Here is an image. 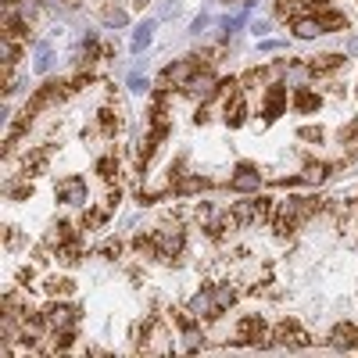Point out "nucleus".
<instances>
[{
    "mask_svg": "<svg viewBox=\"0 0 358 358\" xmlns=\"http://www.w3.org/2000/svg\"><path fill=\"white\" fill-rule=\"evenodd\" d=\"M54 236H57V244H54V251H57V262L76 265V262H79V255H83L79 229H76L69 219H57V226H54Z\"/></svg>",
    "mask_w": 358,
    "mask_h": 358,
    "instance_id": "f257e3e1",
    "label": "nucleus"
},
{
    "mask_svg": "<svg viewBox=\"0 0 358 358\" xmlns=\"http://www.w3.org/2000/svg\"><path fill=\"white\" fill-rule=\"evenodd\" d=\"M226 308L219 305V294H215V283L212 287H201L194 297H190V315L204 319V322H215Z\"/></svg>",
    "mask_w": 358,
    "mask_h": 358,
    "instance_id": "f03ea898",
    "label": "nucleus"
},
{
    "mask_svg": "<svg viewBox=\"0 0 358 358\" xmlns=\"http://www.w3.org/2000/svg\"><path fill=\"white\" fill-rule=\"evenodd\" d=\"M47 315V330L50 334H62V330H76V322H79V308L69 305V301H50L43 308Z\"/></svg>",
    "mask_w": 358,
    "mask_h": 358,
    "instance_id": "7ed1b4c3",
    "label": "nucleus"
},
{
    "mask_svg": "<svg viewBox=\"0 0 358 358\" xmlns=\"http://www.w3.org/2000/svg\"><path fill=\"white\" fill-rule=\"evenodd\" d=\"M208 62H201V57H179V62H172V65H165L162 69V83L165 86H179L183 90L190 79H194V72L197 69H204Z\"/></svg>",
    "mask_w": 358,
    "mask_h": 358,
    "instance_id": "20e7f679",
    "label": "nucleus"
},
{
    "mask_svg": "<svg viewBox=\"0 0 358 358\" xmlns=\"http://www.w3.org/2000/svg\"><path fill=\"white\" fill-rule=\"evenodd\" d=\"M183 94H187V97H194V101H212V97L219 94V79H215V72L208 69V65H204V69H197V72H194V79L183 86Z\"/></svg>",
    "mask_w": 358,
    "mask_h": 358,
    "instance_id": "39448f33",
    "label": "nucleus"
},
{
    "mask_svg": "<svg viewBox=\"0 0 358 358\" xmlns=\"http://www.w3.org/2000/svg\"><path fill=\"white\" fill-rule=\"evenodd\" d=\"M265 337H268V330H265V319L258 312L236 322V341L241 344H265Z\"/></svg>",
    "mask_w": 358,
    "mask_h": 358,
    "instance_id": "423d86ee",
    "label": "nucleus"
},
{
    "mask_svg": "<svg viewBox=\"0 0 358 358\" xmlns=\"http://www.w3.org/2000/svg\"><path fill=\"white\" fill-rule=\"evenodd\" d=\"M229 187L236 190V194H255L258 187H262V172L251 165V162H241L233 169V179H229Z\"/></svg>",
    "mask_w": 358,
    "mask_h": 358,
    "instance_id": "0eeeda50",
    "label": "nucleus"
},
{
    "mask_svg": "<svg viewBox=\"0 0 358 358\" xmlns=\"http://www.w3.org/2000/svg\"><path fill=\"white\" fill-rule=\"evenodd\" d=\"M287 111V90H283V83H273L265 90V108H262V122L268 126V122H276V118Z\"/></svg>",
    "mask_w": 358,
    "mask_h": 358,
    "instance_id": "6e6552de",
    "label": "nucleus"
},
{
    "mask_svg": "<svg viewBox=\"0 0 358 358\" xmlns=\"http://www.w3.org/2000/svg\"><path fill=\"white\" fill-rule=\"evenodd\" d=\"M301 222H305V219L294 212V204H290V201H283L276 212H273V229H276V236H283V241H287V236H294Z\"/></svg>",
    "mask_w": 358,
    "mask_h": 358,
    "instance_id": "1a4fd4ad",
    "label": "nucleus"
},
{
    "mask_svg": "<svg viewBox=\"0 0 358 358\" xmlns=\"http://www.w3.org/2000/svg\"><path fill=\"white\" fill-rule=\"evenodd\" d=\"M273 337L280 344H287V348H305L308 344V334H305V326L297 322V319H283L276 330H273Z\"/></svg>",
    "mask_w": 358,
    "mask_h": 358,
    "instance_id": "9d476101",
    "label": "nucleus"
},
{
    "mask_svg": "<svg viewBox=\"0 0 358 358\" xmlns=\"http://www.w3.org/2000/svg\"><path fill=\"white\" fill-rule=\"evenodd\" d=\"M57 201H62V204H83L86 201V183H83L79 176L57 179Z\"/></svg>",
    "mask_w": 358,
    "mask_h": 358,
    "instance_id": "9b49d317",
    "label": "nucleus"
},
{
    "mask_svg": "<svg viewBox=\"0 0 358 358\" xmlns=\"http://www.w3.org/2000/svg\"><path fill=\"white\" fill-rule=\"evenodd\" d=\"M308 15H315V18H319L322 33H341V29H348V15H344V11H337V8H322V11H308Z\"/></svg>",
    "mask_w": 358,
    "mask_h": 358,
    "instance_id": "f8f14e48",
    "label": "nucleus"
},
{
    "mask_svg": "<svg viewBox=\"0 0 358 358\" xmlns=\"http://www.w3.org/2000/svg\"><path fill=\"white\" fill-rule=\"evenodd\" d=\"M290 29H294V36H301V40H315L322 33V25L315 15H294L290 18Z\"/></svg>",
    "mask_w": 358,
    "mask_h": 358,
    "instance_id": "ddd939ff",
    "label": "nucleus"
},
{
    "mask_svg": "<svg viewBox=\"0 0 358 358\" xmlns=\"http://www.w3.org/2000/svg\"><path fill=\"white\" fill-rule=\"evenodd\" d=\"M244 118H248V104H244V97H241V94H233V101L226 104L222 122H226L229 129H241V126H244Z\"/></svg>",
    "mask_w": 358,
    "mask_h": 358,
    "instance_id": "4468645a",
    "label": "nucleus"
},
{
    "mask_svg": "<svg viewBox=\"0 0 358 358\" xmlns=\"http://www.w3.org/2000/svg\"><path fill=\"white\" fill-rule=\"evenodd\" d=\"M330 344L334 348H358V326H351V322L334 326V330H330Z\"/></svg>",
    "mask_w": 358,
    "mask_h": 358,
    "instance_id": "2eb2a0df",
    "label": "nucleus"
},
{
    "mask_svg": "<svg viewBox=\"0 0 358 358\" xmlns=\"http://www.w3.org/2000/svg\"><path fill=\"white\" fill-rule=\"evenodd\" d=\"M319 94H312V90H305V86H297L294 90V111H301V115H315L319 111Z\"/></svg>",
    "mask_w": 358,
    "mask_h": 358,
    "instance_id": "dca6fc26",
    "label": "nucleus"
},
{
    "mask_svg": "<svg viewBox=\"0 0 358 358\" xmlns=\"http://www.w3.org/2000/svg\"><path fill=\"white\" fill-rule=\"evenodd\" d=\"M47 158H50L47 147H40V151H29V155L22 158V172H25V176H40V172L47 169Z\"/></svg>",
    "mask_w": 358,
    "mask_h": 358,
    "instance_id": "f3484780",
    "label": "nucleus"
},
{
    "mask_svg": "<svg viewBox=\"0 0 358 358\" xmlns=\"http://www.w3.org/2000/svg\"><path fill=\"white\" fill-rule=\"evenodd\" d=\"M326 176H330V165L326 162H308L305 169H301V179L308 187H319V183H326Z\"/></svg>",
    "mask_w": 358,
    "mask_h": 358,
    "instance_id": "a211bd4d",
    "label": "nucleus"
},
{
    "mask_svg": "<svg viewBox=\"0 0 358 358\" xmlns=\"http://www.w3.org/2000/svg\"><path fill=\"white\" fill-rule=\"evenodd\" d=\"M83 229H97V226H104L108 222V208L101 204V208H86V212H83Z\"/></svg>",
    "mask_w": 358,
    "mask_h": 358,
    "instance_id": "6ab92c4d",
    "label": "nucleus"
},
{
    "mask_svg": "<svg viewBox=\"0 0 358 358\" xmlns=\"http://www.w3.org/2000/svg\"><path fill=\"white\" fill-rule=\"evenodd\" d=\"M97 122H101V129H104L108 136H115V133H118V126H122V122H118V111H115V108H108V104L101 108Z\"/></svg>",
    "mask_w": 358,
    "mask_h": 358,
    "instance_id": "aec40b11",
    "label": "nucleus"
},
{
    "mask_svg": "<svg viewBox=\"0 0 358 358\" xmlns=\"http://www.w3.org/2000/svg\"><path fill=\"white\" fill-rule=\"evenodd\" d=\"M43 290H47V294H72V290H76V283H72L69 276H47Z\"/></svg>",
    "mask_w": 358,
    "mask_h": 358,
    "instance_id": "412c9836",
    "label": "nucleus"
},
{
    "mask_svg": "<svg viewBox=\"0 0 358 358\" xmlns=\"http://www.w3.org/2000/svg\"><path fill=\"white\" fill-rule=\"evenodd\" d=\"M344 65V54H322L312 62V72H330V69H341Z\"/></svg>",
    "mask_w": 358,
    "mask_h": 358,
    "instance_id": "4be33fe9",
    "label": "nucleus"
},
{
    "mask_svg": "<svg viewBox=\"0 0 358 358\" xmlns=\"http://www.w3.org/2000/svg\"><path fill=\"white\" fill-rule=\"evenodd\" d=\"M97 176L101 179H115L118 176V158L115 155H101L97 158Z\"/></svg>",
    "mask_w": 358,
    "mask_h": 358,
    "instance_id": "5701e85b",
    "label": "nucleus"
},
{
    "mask_svg": "<svg viewBox=\"0 0 358 358\" xmlns=\"http://www.w3.org/2000/svg\"><path fill=\"white\" fill-rule=\"evenodd\" d=\"M229 212H233V219H236V222H241V226H248V222H255V204H251V201H241V204H233V208H229Z\"/></svg>",
    "mask_w": 358,
    "mask_h": 358,
    "instance_id": "b1692460",
    "label": "nucleus"
},
{
    "mask_svg": "<svg viewBox=\"0 0 358 358\" xmlns=\"http://www.w3.org/2000/svg\"><path fill=\"white\" fill-rule=\"evenodd\" d=\"M101 54H104V50H101L97 40H86V47H83V54H79V65H83V69H86V65H94Z\"/></svg>",
    "mask_w": 358,
    "mask_h": 358,
    "instance_id": "393cba45",
    "label": "nucleus"
},
{
    "mask_svg": "<svg viewBox=\"0 0 358 358\" xmlns=\"http://www.w3.org/2000/svg\"><path fill=\"white\" fill-rule=\"evenodd\" d=\"M312 76V65H301V62H294L290 65V83H297V86H305V79Z\"/></svg>",
    "mask_w": 358,
    "mask_h": 358,
    "instance_id": "a878e982",
    "label": "nucleus"
},
{
    "mask_svg": "<svg viewBox=\"0 0 358 358\" xmlns=\"http://www.w3.org/2000/svg\"><path fill=\"white\" fill-rule=\"evenodd\" d=\"M297 4H301V0H276V18H294V11H297Z\"/></svg>",
    "mask_w": 358,
    "mask_h": 358,
    "instance_id": "bb28decb",
    "label": "nucleus"
},
{
    "mask_svg": "<svg viewBox=\"0 0 358 358\" xmlns=\"http://www.w3.org/2000/svg\"><path fill=\"white\" fill-rule=\"evenodd\" d=\"M97 251H101V258H111V262H115L118 255H122V244H118V241H104Z\"/></svg>",
    "mask_w": 358,
    "mask_h": 358,
    "instance_id": "cd10ccee",
    "label": "nucleus"
},
{
    "mask_svg": "<svg viewBox=\"0 0 358 358\" xmlns=\"http://www.w3.org/2000/svg\"><path fill=\"white\" fill-rule=\"evenodd\" d=\"M268 215H273V201L258 197V201H255V219H268Z\"/></svg>",
    "mask_w": 358,
    "mask_h": 358,
    "instance_id": "c85d7f7f",
    "label": "nucleus"
},
{
    "mask_svg": "<svg viewBox=\"0 0 358 358\" xmlns=\"http://www.w3.org/2000/svg\"><path fill=\"white\" fill-rule=\"evenodd\" d=\"M29 190H33L29 183H8V197H11V201H18V197L25 201V197H29Z\"/></svg>",
    "mask_w": 358,
    "mask_h": 358,
    "instance_id": "c756f323",
    "label": "nucleus"
},
{
    "mask_svg": "<svg viewBox=\"0 0 358 358\" xmlns=\"http://www.w3.org/2000/svg\"><path fill=\"white\" fill-rule=\"evenodd\" d=\"M297 136L308 140V143H319V140H322V129H319V126H312V129L305 126V129H297Z\"/></svg>",
    "mask_w": 358,
    "mask_h": 358,
    "instance_id": "7c9ffc66",
    "label": "nucleus"
},
{
    "mask_svg": "<svg viewBox=\"0 0 358 358\" xmlns=\"http://www.w3.org/2000/svg\"><path fill=\"white\" fill-rule=\"evenodd\" d=\"M334 0H301V8H308V11H322V8H330Z\"/></svg>",
    "mask_w": 358,
    "mask_h": 358,
    "instance_id": "2f4dec72",
    "label": "nucleus"
},
{
    "mask_svg": "<svg viewBox=\"0 0 358 358\" xmlns=\"http://www.w3.org/2000/svg\"><path fill=\"white\" fill-rule=\"evenodd\" d=\"M341 140H351V143H358V122H351V126L341 133Z\"/></svg>",
    "mask_w": 358,
    "mask_h": 358,
    "instance_id": "473e14b6",
    "label": "nucleus"
},
{
    "mask_svg": "<svg viewBox=\"0 0 358 358\" xmlns=\"http://www.w3.org/2000/svg\"><path fill=\"white\" fill-rule=\"evenodd\" d=\"M115 204H118V190H108V197H104V208H108V212H111Z\"/></svg>",
    "mask_w": 358,
    "mask_h": 358,
    "instance_id": "72a5a7b5",
    "label": "nucleus"
},
{
    "mask_svg": "<svg viewBox=\"0 0 358 358\" xmlns=\"http://www.w3.org/2000/svg\"><path fill=\"white\" fill-rule=\"evenodd\" d=\"M133 4H136V8H147V4H151V0H133Z\"/></svg>",
    "mask_w": 358,
    "mask_h": 358,
    "instance_id": "f704fd0d",
    "label": "nucleus"
},
{
    "mask_svg": "<svg viewBox=\"0 0 358 358\" xmlns=\"http://www.w3.org/2000/svg\"><path fill=\"white\" fill-rule=\"evenodd\" d=\"M355 94H358V90H355Z\"/></svg>",
    "mask_w": 358,
    "mask_h": 358,
    "instance_id": "c9c22d12",
    "label": "nucleus"
}]
</instances>
